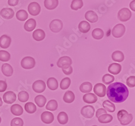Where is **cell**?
Masks as SVG:
<instances>
[{"label": "cell", "instance_id": "cell-1", "mask_svg": "<svg viewBox=\"0 0 135 126\" xmlns=\"http://www.w3.org/2000/svg\"><path fill=\"white\" fill-rule=\"evenodd\" d=\"M108 98L112 102L121 103L129 96L128 87L122 83L116 82L110 84L106 91Z\"/></svg>", "mask_w": 135, "mask_h": 126}, {"label": "cell", "instance_id": "cell-2", "mask_svg": "<svg viewBox=\"0 0 135 126\" xmlns=\"http://www.w3.org/2000/svg\"><path fill=\"white\" fill-rule=\"evenodd\" d=\"M117 118L122 125H126L132 121L133 116L131 114H129L127 111L122 109L117 113Z\"/></svg>", "mask_w": 135, "mask_h": 126}, {"label": "cell", "instance_id": "cell-3", "mask_svg": "<svg viewBox=\"0 0 135 126\" xmlns=\"http://www.w3.org/2000/svg\"><path fill=\"white\" fill-rule=\"evenodd\" d=\"M132 14L130 10L126 8L120 9L118 13V18L121 21H127L129 20L131 17Z\"/></svg>", "mask_w": 135, "mask_h": 126}, {"label": "cell", "instance_id": "cell-4", "mask_svg": "<svg viewBox=\"0 0 135 126\" xmlns=\"http://www.w3.org/2000/svg\"><path fill=\"white\" fill-rule=\"evenodd\" d=\"M21 64L23 68L26 69H30L35 67V60L32 57L26 56L22 60Z\"/></svg>", "mask_w": 135, "mask_h": 126}, {"label": "cell", "instance_id": "cell-5", "mask_svg": "<svg viewBox=\"0 0 135 126\" xmlns=\"http://www.w3.org/2000/svg\"><path fill=\"white\" fill-rule=\"evenodd\" d=\"M126 32L125 26L122 24H118L114 26L112 30V34L115 38H118L122 37Z\"/></svg>", "mask_w": 135, "mask_h": 126}, {"label": "cell", "instance_id": "cell-6", "mask_svg": "<svg viewBox=\"0 0 135 126\" xmlns=\"http://www.w3.org/2000/svg\"><path fill=\"white\" fill-rule=\"evenodd\" d=\"M63 26V22L60 19H54L50 23L49 28L50 30L54 33H58L60 32Z\"/></svg>", "mask_w": 135, "mask_h": 126}, {"label": "cell", "instance_id": "cell-7", "mask_svg": "<svg viewBox=\"0 0 135 126\" xmlns=\"http://www.w3.org/2000/svg\"><path fill=\"white\" fill-rule=\"evenodd\" d=\"M81 113L82 115L85 118L90 119L94 116L95 108L92 106H85L82 108Z\"/></svg>", "mask_w": 135, "mask_h": 126}, {"label": "cell", "instance_id": "cell-8", "mask_svg": "<svg viewBox=\"0 0 135 126\" xmlns=\"http://www.w3.org/2000/svg\"><path fill=\"white\" fill-rule=\"evenodd\" d=\"M28 10L29 14L32 16L38 15L41 11V7L40 4L36 2H33L30 3L28 7Z\"/></svg>", "mask_w": 135, "mask_h": 126}, {"label": "cell", "instance_id": "cell-9", "mask_svg": "<svg viewBox=\"0 0 135 126\" xmlns=\"http://www.w3.org/2000/svg\"><path fill=\"white\" fill-rule=\"evenodd\" d=\"M106 86L102 83L96 84L94 88V93L99 97H104L106 95Z\"/></svg>", "mask_w": 135, "mask_h": 126}, {"label": "cell", "instance_id": "cell-10", "mask_svg": "<svg viewBox=\"0 0 135 126\" xmlns=\"http://www.w3.org/2000/svg\"><path fill=\"white\" fill-rule=\"evenodd\" d=\"M46 84L42 80H38L35 81L32 84V89L35 92L42 93L46 90Z\"/></svg>", "mask_w": 135, "mask_h": 126}, {"label": "cell", "instance_id": "cell-11", "mask_svg": "<svg viewBox=\"0 0 135 126\" xmlns=\"http://www.w3.org/2000/svg\"><path fill=\"white\" fill-rule=\"evenodd\" d=\"M3 101L7 104H11L16 100V95L13 91H8L3 96Z\"/></svg>", "mask_w": 135, "mask_h": 126}, {"label": "cell", "instance_id": "cell-12", "mask_svg": "<svg viewBox=\"0 0 135 126\" xmlns=\"http://www.w3.org/2000/svg\"><path fill=\"white\" fill-rule=\"evenodd\" d=\"M41 120L43 122L46 124H50L54 120L53 114L50 112H44L41 114Z\"/></svg>", "mask_w": 135, "mask_h": 126}, {"label": "cell", "instance_id": "cell-13", "mask_svg": "<svg viewBox=\"0 0 135 126\" xmlns=\"http://www.w3.org/2000/svg\"><path fill=\"white\" fill-rule=\"evenodd\" d=\"M12 42V39L7 35H3L0 37V47L2 48H8Z\"/></svg>", "mask_w": 135, "mask_h": 126}, {"label": "cell", "instance_id": "cell-14", "mask_svg": "<svg viewBox=\"0 0 135 126\" xmlns=\"http://www.w3.org/2000/svg\"><path fill=\"white\" fill-rule=\"evenodd\" d=\"M1 16L6 19H12L14 16V11L12 9L4 8L0 12Z\"/></svg>", "mask_w": 135, "mask_h": 126}, {"label": "cell", "instance_id": "cell-15", "mask_svg": "<svg viewBox=\"0 0 135 126\" xmlns=\"http://www.w3.org/2000/svg\"><path fill=\"white\" fill-rule=\"evenodd\" d=\"M122 70V66L118 63H112L108 67V71L113 75H117Z\"/></svg>", "mask_w": 135, "mask_h": 126}, {"label": "cell", "instance_id": "cell-16", "mask_svg": "<svg viewBox=\"0 0 135 126\" xmlns=\"http://www.w3.org/2000/svg\"><path fill=\"white\" fill-rule=\"evenodd\" d=\"M85 19L92 23H96L98 21V17L97 15L93 11H88L85 14Z\"/></svg>", "mask_w": 135, "mask_h": 126}, {"label": "cell", "instance_id": "cell-17", "mask_svg": "<svg viewBox=\"0 0 135 126\" xmlns=\"http://www.w3.org/2000/svg\"><path fill=\"white\" fill-rule=\"evenodd\" d=\"M33 38L35 40L40 41L43 40L46 37V34L43 30L41 29H37L35 30L32 34Z\"/></svg>", "mask_w": 135, "mask_h": 126}, {"label": "cell", "instance_id": "cell-18", "mask_svg": "<svg viewBox=\"0 0 135 126\" xmlns=\"http://www.w3.org/2000/svg\"><path fill=\"white\" fill-rule=\"evenodd\" d=\"M36 26V22L35 19L30 18L28 19L25 24L24 28L28 32H31L34 30Z\"/></svg>", "mask_w": 135, "mask_h": 126}, {"label": "cell", "instance_id": "cell-19", "mask_svg": "<svg viewBox=\"0 0 135 126\" xmlns=\"http://www.w3.org/2000/svg\"><path fill=\"white\" fill-rule=\"evenodd\" d=\"M2 72L4 75L7 77H10L12 76L13 74V67L9 64L4 63L2 65Z\"/></svg>", "mask_w": 135, "mask_h": 126}, {"label": "cell", "instance_id": "cell-20", "mask_svg": "<svg viewBox=\"0 0 135 126\" xmlns=\"http://www.w3.org/2000/svg\"><path fill=\"white\" fill-rule=\"evenodd\" d=\"M83 99L85 103L93 104L97 101V97L95 95L90 93L84 95L83 97Z\"/></svg>", "mask_w": 135, "mask_h": 126}, {"label": "cell", "instance_id": "cell-21", "mask_svg": "<svg viewBox=\"0 0 135 126\" xmlns=\"http://www.w3.org/2000/svg\"><path fill=\"white\" fill-rule=\"evenodd\" d=\"M72 60L69 56H63L59 59L57 62V65L59 68H62L63 66L67 64H72Z\"/></svg>", "mask_w": 135, "mask_h": 126}, {"label": "cell", "instance_id": "cell-22", "mask_svg": "<svg viewBox=\"0 0 135 126\" xmlns=\"http://www.w3.org/2000/svg\"><path fill=\"white\" fill-rule=\"evenodd\" d=\"M11 112L15 116H20L23 114V109L22 106L18 104H14L10 108Z\"/></svg>", "mask_w": 135, "mask_h": 126}, {"label": "cell", "instance_id": "cell-23", "mask_svg": "<svg viewBox=\"0 0 135 126\" xmlns=\"http://www.w3.org/2000/svg\"><path fill=\"white\" fill-rule=\"evenodd\" d=\"M44 6L48 10H53L57 7L58 0H44Z\"/></svg>", "mask_w": 135, "mask_h": 126}, {"label": "cell", "instance_id": "cell-24", "mask_svg": "<svg viewBox=\"0 0 135 126\" xmlns=\"http://www.w3.org/2000/svg\"><path fill=\"white\" fill-rule=\"evenodd\" d=\"M91 26L88 21H82L78 25V29L80 31L83 33H88L90 30Z\"/></svg>", "mask_w": 135, "mask_h": 126}, {"label": "cell", "instance_id": "cell-25", "mask_svg": "<svg viewBox=\"0 0 135 126\" xmlns=\"http://www.w3.org/2000/svg\"><path fill=\"white\" fill-rule=\"evenodd\" d=\"M98 121L102 123H108L112 121L113 117L107 113L101 114L98 118Z\"/></svg>", "mask_w": 135, "mask_h": 126}, {"label": "cell", "instance_id": "cell-26", "mask_svg": "<svg viewBox=\"0 0 135 126\" xmlns=\"http://www.w3.org/2000/svg\"><path fill=\"white\" fill-rule=\"evenodd\" d=\"M112 59L114 61L120 62L124 60V55L119 51H116L112 54Z\"/></svg>", "mask_w": 135, "mask_h": 126}, {"label": "cell", "instance_id": "cell-27", "mask_svg": "<svg viewBox=\"0 0 135 126\" xmlns=\"http://www.w3.org/2000/svg\"><path fill=\"white\" fill-rule=\"evenodd\" d=\"M47 86L51 90H55L59 87V83L57 79L54 77L49 78L47 81Z\"/></svg>", "mask_w": 135, "mask_h": 126}, {"label": "cell", "instance_id": "cell-28", "mask_svg": "<svg viewBox=\"0 0 135 126\" xmlns=\"http://www.w3.org/2000/svg\"><path fill=\"white\" fill-rule=\"evenodd\" d=\"M75 100V95L71 91H67L63 96V100L66 103H71Z\"/></svg>", "mask_w": 135, "mask_h": 126}, {"label": "cell", "instance_id": "cell-29", "mask_svg": "<svg viewBox=\"0 0 135 126\" xmlns=\"http://www.w3.org/2000/svg\"><path fill=\"white\" fill-rule=\"evenodd\" d=\"M104 32L103 31L99 28L94 29L92 32L93 37L96 40H100L104 37Z\"/></svg>", "mask_w": 135, "mask_h": 126}, {"label": "cell", "instance_id": "cell-30", "mask_svg": "<svg viewBox=\"0 0 135 126\" xmlns=\"http://www.w3.org/2000/svg\"><path fill=\"white\" fill-rule=\"evenodd\" d=\"M92 89L93 85L91 83L88 82L82 83L80 87V91L83 93L90 92L92 90Z\"/></svg>", "mask_w": 135, "mask_h": 126}, {"label": "cell", "instance_id": "cell-31", "mask_svg": "<svg viewBox=\"0 0 135 126\" xmlns=\"http://www.w3.org/2000/svg\"><path fill=\"white\" fill-rule=\"evenodd\" d=\"M57 120L59 123L61 124H65L68 122V116L67 114L64 112H60L57 116Z\"/></svg>", "mask_w": 135, "mask_h": 126}, {"label": "cell", "instance_id": "cell-32", "mask_svg": "<svg viewBox=\"0 0 135 126\" xmlns=\"http://www.w3.org/2000/svg\"><path fill=\"white\" fill-rule=\"evenodd\" d=\"M16 16L18 20L20 21H25L28 17V14L26 10H20L16 13Z\"/></svg>", "mask_w": 135, "mask_h": 126}, {"label": "cell", "instance_id": "cell-33", "mask_svg": "<svg viewBox=\"0 0 135 126\" xmlns=\"http://www.w3.org/2000/svg\"><path fill=\"white\" fill-rule=\"evenodd\" d=\"M35 102L39 107H43L47 102V99L42 95H38L35 98Z\"/></svg>", "mask_w": 135, "mask_h": 126}, {"label": "cell", "instance_id": "cell-34", "mask_svg": "<svg viewBox=\"0 0 135 126\" xmlns=\"http://www.w3.org/2000/svg\"><path fill=\"white\" fill-rule=\"evenodd\" d=\"M103 106L108 112L112 113L115 112V111L116 107L115 105L109 100H105L103 102Z\"/></svg>", "mask_w": 135, "mask_h": 126}, {"label": "cell", "instance_id": "cell-35", "mask_svg": "<svg viewBox=\"0 0 135 126\" xmlns=\"http://www.w3.org/2000/svg\"><path fill=\"white\" fill-rule=\"evenodd\" d=\"M25 108L26 111L30 114L34 113L37 109L36 105L31 102L26 103L25 106Z\"/></svg>", "mask_w": 135, "mask_h": 126}, {"label": "cell", "instance_id": "cell-36", "mask_svg": "<svg viewBox=\"0 0 135 126\" xmlns=\"http://www.w3.org/2000/svg\"><path fill=\"white\" fill-rule=\"evenodd\" d=\"M57 107H58V104H57V101L55 100H51L47 103L46 108L47 110L54 111L57 109Z\"/></svg>", "mask_w": 135, "mask_h": 126}, {"label": "cell", "instance_id": "cell-37", "mask_svg": "<svg viewBox=\"0 0 135 126\" xmlns=\"http://www.w3.org/2000/svg\"><path fill=\"white\" fill-rule=\"evenodd\" d=\"M83 6L82 0H73L71 2V8L74 10H77L81 9Z\"/></svg>", "mask_w": 135, "mask_h": 126}, {"label": "cell", "instance_id": "cell-38", "mask_svg": "<svg viewBox=\"0 0 135 126\" xmlns=\"http://www.w3.org/2000/svg\"><path fill=\"white\" fill-rule=\"evenodd\" d=\"M29 96L27 92L25 91H21L18 95V99L20 101L22 102H25L29 99Z\"/></svg>", "mask_w": 135, "mask_h": 126}, {"label": "cell", "instance_id": "cell-39", "mask_svg": "<svg viewBox=\"0 0 135 126\" xmlns=\"http://www.w3.org/2000/svg\"><path fill=\"white\" fill-rule=\"evenodd\" d=\"M71 84V80L69 77L63 78L60 83V87L62 90H66L68 88Z\"/></svg>", "mask_w": 135, "mask_h": 126}, {"label": "cell", "instance_id": "cell-40", "mask_svg": "<svg viewBox=\"0 0 135 126\" xmlns=\"http://www.w3.org/2000/svg\"><path fill=\"white\" fill-rule=\"evenodd\" d=\"M10 59V54L6 51H0V61L7 62Z\"/></svg>", "mask_w": 135, "mask_h": 126}, {"label": "cell", "instance_id": "cell-41", "mask_svg": "<svg viewBox=\"0 0 135 126\" xmlns=\"http://www.w3.org/2000/svg\"><path fill=\"white\" fill-rule=\"evenodd\" d=\"M115 77L110 74H105L102 78V81L105 84H109L114 82Z\"/></svg>", "mask_w": 135, "mask_h": 126}, {"label": "cell", "instance_id": "cell-42", "mask_svg": "<svg viewBox=\"0 0 135 126\" xmlns=\"http://www.w3.org/2000/svg\"><path fill=\"white\" fill-rule=\"evenodd\" d=\"M11 126H23V121L20 118H14L10 123Z\"/></svg>", "mask_w": 135, "mask_h": 126}, {"label": "cell", "instance_id": "cell-43", "mask_svg": "<svg viewBox=\"0 0 135 126\" xmlns=\"http://www.w3.org/2000/svg\"><path fill=\"white\" fill-rule=\"evenodd\" d=\"M61 68H62V71L63 72V73L66 75H70L73 73V69L71 65L70 64H67V65H64Z\"/></svg>", "mask_w": 135, "mask_h": 126}, {"label": "cell", "instance_id": "cell-44", "mask_svg": "<svg viewBox=\"0 0 135 126\" xmlns=\"http://www.w3.org/2000/svg\"><path fill=\"white\" fill-rule=\"evenodd\" d=\"M127 84L130 87H134L135 86V77L130 76L128 78L127 80Z\"/></svg>", "mask_w": 135, "mask_h": 126}, {"label": "cell", "instance_id": "cell-45", "mask_svg": "<svg viewBox=\"0 0 135 126\" xmlns=\"http://www.w3.org/2000/svg\"><path fill=\"white\" fill-rule=\"evenodd\" d=\"M7 89V83L6 81H0V92H3Z\"/></svg>", "mask_w": 135, "mask_h": 126}, {"label": "cell", "instance_id": "cell-46", "mask_svg": "<svg viewBox=\"0 0 135 126\" xmlns=\"http://www.w3.org/2000/svg\"><path fill=\"white\" fill-rule=\"evenodd\" d=\"M107 113V111L103 108H99L98 109L96 113V116L97 118H98L99 116H100L101 114H106Z\"/></svg>", "mask_w": 135, "mask_h": 126}, {"label": "cell", "instance_id": "cell-47", "mask_svg": "<svg viewBox=\"0 0 135 126\" xmlns=\"http://www.w3.org/2000/svg\"><path fill=\"white\" fill-rule=\"evenodd\" d=\"M19 0H8V4L10 6H15L18 3Z\"/></svg>", "mask_w": 135, "mask_h": 126}, {"label": "cell", "instance_id": "cell-48", "mask_svg": "<svg viewBox=\"0 0 135 126\" xmlns=\"http://www.w3.org/2000/svg\"><path fill=\"white\" fill-rule=\"evenodd\" d=\"M130 7L132 10H133V11H135V0H133V1L130 3Z\"/></svg>", "mask_w": 135, "mask_h": 126}, {"label": "cell", "instance_id": "cell-49", "mask_svg": "<svg viewBox=\"0 0 135 126\" xmlns=\"http://www.w3.org/2000/svg\"><path fill=\"white\" fill-rule=\"evenodd\" d=\"M3 104V102H2V100L1 99V98L0 97V107H1Z\"/></svg>", "mask_w": 135, "mask_h": 126}, {"label": "cell", "instance_id": "cell-50", "mask_svg": "<svg viewBox=\"0 0 135 126\" xmlns=\"http://www.w3.org/2000/svg\"><path fill=\"white\" fill-rule=\"evenodd\" d=\"M1 118L0 117V123H1Z\"/></svg>", "mask_w": 135, "mask_h": 126}, {"label": "cell", "instance_id": "cell-51", "mask_svg": "<svg viewBox=\"0 0 135 126\" xmlns=\"http://www.w3.org/2000/svg\"><path fill=\"white\" fill-rule=\"evenodd\" d=\"M93 126H97V125H93Z\"/></svg>", "mask_w": 135, "mask_h": 126}]
</instances>
